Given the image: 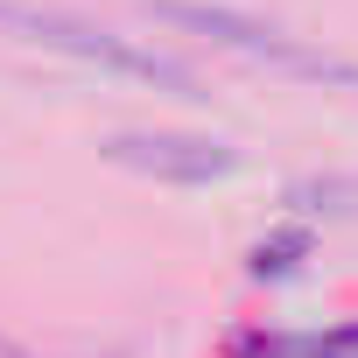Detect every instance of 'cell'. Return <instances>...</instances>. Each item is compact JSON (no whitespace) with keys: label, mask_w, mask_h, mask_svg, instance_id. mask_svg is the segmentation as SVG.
I'll return each mask as SVG.
<instances>
[{"label":"cell","mask_w":358,"mask_h":358,"mask_svg":"<svg viewBox=\"0 0 358 358\" xmlns=\"http://www.w3.org/2000/svg\"><path fill=\"white\" fill-rule=\"evenodd\" d=\"M148 8H155L162 22H183V29H197V36H211V43L253 57V64H274V71H288V78L358 92V64H344V57H330V50H309V43H295L288 29H274V22H253V15H232V8H204V0H148Z\"/></svg>","instance_id":"obj_1"},{"label":"cell","mask_w":358,"mask_h":358,"mask_svg":"<svg viewBox=\"0 0 358 358\" xmlns=\"http://www.w3.org/2000/svg\"><path fill=\"white\" fill-rule=\"evenodd\" d=\"M0 29H8V36H29V43H43V50H64V57H85V64H106V71H120V78H148V85H169V92L197 99V78H190L183 64H169V57H155V50L113 36V29H92V22H78V15L36 8V0H0Z\"/></svg>","instance_id":"obj_2"},{"label":"cell","mask_w":358,"mask_h":358,"mask_svg":"<svg viewBox=\"0 0 358 358\" xmlns=\"http://www.w3.org/2000/svg\"><path fill=\"white\" fill-rule=\"evenodd\" d=\"M106 155L120 169L162 176V183H211V176H232L239 155L225 141H197V134H113Z\"/></svg>","instance_id":"obj_3"},{"label":"cell","mask_w":358,"mask_h":358,"mask_svg":"<svg viewBox=\"0 0 358 358\" xmlns=\"http://www.w3.org/2000/svg\"><path fill=\"white\" fill-rule=\"evenodd\" d=\"M267 358H358V323L316 330V337H260Z\"/></svg>","instance_id":"obj_4"},{"label":"cell","mask_w":358,"mask_h":358,"mask_svg":"<svg viewBox=\"0 0 358 358\" xmlns=\"http://www.w3.org/2000/svg\"><path fill=\"white\" fill-rule=\"evenodd\" d=\"M295 253H309V232H281L274 246H253V274H288Z\"/></svg>","instance_id":"obj_5"}]
</instances>
